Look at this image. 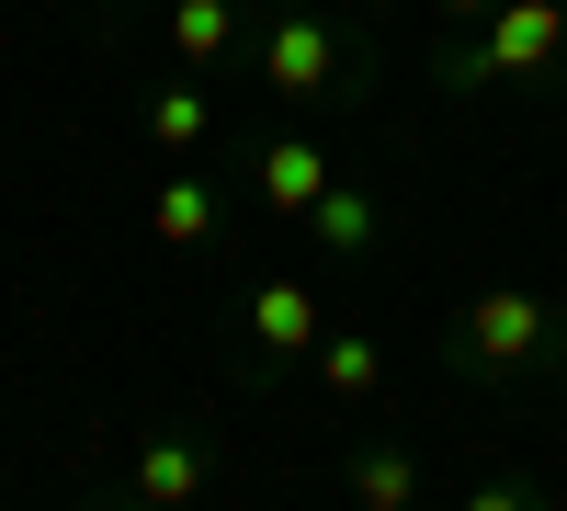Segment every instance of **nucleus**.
Masks as SVG:
<instances>
[{"label": "nucleus", "instance_id": "obj_1", "mask_svg": "<svg viewBox=\"0 0 567 511\" xmlns=\"http://www.w3.org/2000/svg\"><path fill=\"white\" fill-rule=\"evenodd\" d=\"M432 91H567V0H488V23H443Z\"/></svg>", "mask_w": 567, "mask_h": 511}, {"label": "nucleus", "instance_id": "obj_2", "mask_svg": "<svg viewBox=\"0 0 567 511\" xmlns=\"http://www.w3.org/2000/svg\"><path fill=\"white\" fill-rule=\"evenodd\" d=\"M443 364L477 387H534V376H567V296L545 285H477L443 330Z\"/></svg>", "mask_w": 567, "mask_h": 511}, {"label": "nucleus", "instance_id": "obj_3", "mask_svg": "<svg viewBox=\"0 0 567 511\" xmlns=\"http://www.w3.org/2000/svg\"><path fill=\"white\" fill-rule=\"evenodd\" d=\"M363 45L318 12V0H284V12L250 34V80L272 91V103H329V91H352Z\"/></svg>", "mask_w": 567, "mask_h": 511}, {"label": "nucleus", "instance_id": "obj_4", "mask_svg": "<svg viewBox=\"0 0 567 511\" xmlns=\"http://www.w3.org/2000/svg\"><path fill=\"white\" fill-rule=\"evenodd\" d=\"M205 478H216V443L171 421V432L136 443V467L114 478V500H125V511H182V500H205Z\"/></svg>", "mask_w": 567, "mask_h": 511}, {"label": "nucleus", "instance_id": "obj_5", "mask_svg": "<svg viewBox=\"0 0 567 511\" xmlns=\"http://www.w3.org/2000/svg\"><path fill=\"white\" fill-rule=\"evenodd\" d=\"M296 227H307V251H329V262H374V239H386V194H374L363 171H329V194Z\"/></svg>", "mask_w": 567, "mask_h": 511}, {"label": "nucleus", "instance_id": "obj_6", "mask_svg": "<svg viewBox=\"0 0 567 511\" xmlns=\"http://www.w3.org/2000/svg\"><path fill=\"white\" fill-rule=\"evenodd\" d=\"M318 330H329V318H318V296L296 285V273L250 285V352H261V376H272V364H307V352H318Z\"/></svg>", "mask_w": 567, "mask_h": 511}, {"label": "nucleus", "instance_id": "obj_7", "mask_svg": "<svg viewBox=\"0 0 567 511\" xmlns=\"http://www.w3.org/2000/svg\"><path fill=\"white\" fill-rule=\"evenodd\" d=\"M329 171H341V160H329L318 136H261V149H250V182H261L272 216H307V205L329 194Z\"/></svg>", "mask_w": 567, "mask_h": 511}, {"label": "nucleus", "instance_id": "obj_8", "mask_svg": "<svg viewBox=\"0 0 567 511\" xmlns=\"http://www.w3.org/2000/svg\"><path fill=\"white\" fill-rule=\"evenodd\" d=\"M216 227H227L216 182H205V171H159V194H148V239L194 262V251H216Z\"/></svg>", "mask_w": 567, "mask_h": 511}, {"label": "nucleus", "instance_id": "obj_9", "mask_svg": "<svg viewBox=\"0 0 567 511\" xmlns=\"http://www.w3.org/2000/svg\"><path fill=\"white\" fill-rule=\"evenodd\" d=\"M318 398L329 409H374V398H386V341H374V330H318Z\"/></svg>", "mask_w": 567, "mask_h": 511}, {"label": "nucleus", "instance_id": "obj_10", "mask_svg": "<svg viewBox=\"0 0 567 511\" xmlns=\"http://www.w3.org/2000/svg\"><path fill=\"white\" fill-rule=\"evenodd\" d=\"M205 136H216V91H205V80H159V91H148V149H159V160H194Z\"/></svg>", "mask_w": 567, "mask_h": 511}, {"label": "nucleus", "instance_id": "obj_11", "mask_svg": "<svg viewBox=\"0 0 567 511\" xmlns=\"http://www.w3.org/2000/svg\"><path fill=\"white\" fill-rule=\"evenodd\" d=\"M171 58L182 69H227L239 58V0H171Z\"/></svg>", "mask_w": 567, "mask_h": 511}, {"label": "nucleus", "instance_id": "obj_12", "mask_svg": "<svg viewBox=\"0 0 567 511\" xmlns=\"http://www.w3.org/2000/svg\"><path fill=\"white\" fill-rule=\"evenodd\" d=\"M341 489H352L363 511H420V467H409L398 443H363L352 467H341Z\"/></svg>", "mask_w": 567, "mask_h": 511}, {"label": "nucleus", "instance_id": "obj_13", "mask_svg": "<svg viewBox=\"0 0 567 511\" xmlns=\"http://www.w3.org/2000/svg\"><path fill=\"white\" fill-rule=\"evenodd\" d=\"M432 23H488V0H432Z\"/></svg>", "mask_w": 567, "mask_h": 511}]
</instances>
